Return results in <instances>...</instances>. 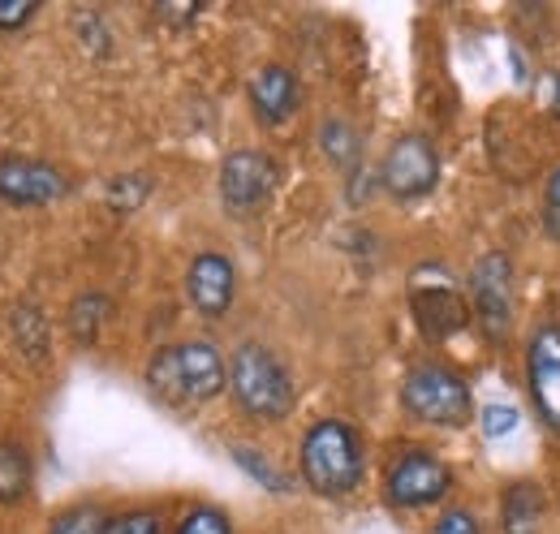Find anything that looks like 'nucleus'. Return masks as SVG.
Instances as JSON below:
<instances>
[{"label":"nucleus","mask_w":560,"mask_h":534,"mask_svg":"<svg viewBox=\"0 0 560 534\" xmlns=\"http://www.w3.org/2000/svg\"><path fill=\"white\" fill-rule=\"evenodd\" d=\"M410 311H415V324L427 340H448L475 320L470 298L457 289L448 267L440 264H422L410 271Z\"/></svg>","instance_id":"obj_5"},{"label":"nucleus","mask_w":560,"mask_h":534,"mask_svg":"<svg viewBox=\"0 0 560 534\" xmlns=\"http://www.w3.org/2000/svg\"><path fill=\"white\" fill-rule=\"evenodd\" d=\"M70 195V182L61 169L31 160V155H4L0 160V199L13 207H44Z\"/></svg>","instance_id":"obj_11"},{"label":"nucleus","mask_w":560,"mask_h":534,"mask_svg":"<svg viewBox=\"0 0 560 534\" xmlns=\"http://www.w3.org/2000/svg\"><path fill=\"white\" fill-rule=\"evenodd\" d=\"M380 182L393 199H422L440 182V151L427 134H401L380 164Z\"/></svg>","instance_id":"obj_9"},{"label":"nucleus","mask_w":560,"mask_h":534,"mask_svg":"<svg viewBox=\"0 0 560 534\" xmlns=\"http://www.w3.org/2000/svg\"><path fill=\"white\" fill-rule=\"evenodd\" d=\"M108 311H113V302L104 298V293H82V298H73L70 306V336L78 345H95L100 340V328L108 324Z\"/></svg>","instance_id":"obj_16"},{"label":"nucleus","mask_w":560,"mask_h":534,"mask_svg":"<svg viewBox=\"0 0 560 534\" xmlns=\"http://www.w3.org/2000/svg\"><path fill=\"white\" fill-rule=\"evenodd\" d=\"M155 13H160V18H168V22H190V18L199 13V4H195V0H164Z\"/></svg>","instance_id":"obj_26"},{"label":"nucleus","mask_w":560,"mask_h":534,"mask_svg":"<svg viewBox=\"0 0 560 534\" xmlns=\"http://www.w3.org/2000/svg\"><path fill=\"white\" fill-rule=\"evenodd\" d=\"M233 457H237V462H242V466L250 469V474H255V478H264V483H268V487H272V491H284V487H280V474L272 466H268V462H259V457H250V449H237V453H233Z\"/></svg>","instance_id":"obj_25"},{"label":"nucleus","mask_w":560,"mask_h":534,"mask_svg":"<svg viewBox=\"0 0 560 534\" xmlns=\"http://www.w3.org/2000/svg\"><path fill=\"white\" fill-rule=\"evenodd\" d=\"M526 388L539 422L560 431V324H544L526 345Z\"/></svg>","instance_id":"obj_10"},{"label":"nucleus","mask_w":560,"mask_h":534,"mask_svg":"<svg viewBox=\"0 0 560 534\" xmlns=\"http://www.w3.org/2000/svg\"><path fill=\"white\" fill-rule=\"evenodd\" d=\"M151 195V182L142 177V173H121V177H113L108 182V190H104V199L113 211H121V216H130V211H139L142 202Z\"/></svg>","instance_id":"obj_18"},{"label":"nucleus","mask_w":560,"mask_h":534,"mask_svg":"<svg viewBox=\"0 0 560 534\" xmlns=\"http://www.w3.org/2000/svg\"><path fill=\"white\" fill-rule=\"evenodd\" d=\"M544 526V491L535 483H513L500 500V534H539Z\"/></svg>","instance_id":"obj_14"},{"label":"nucleus","mask_w":560,"mask_h":534,"mask_svg":"<svg viewBox=\"0 0 560 534\" xmlns=\"http://www.w3.org/2000/svg\"><path fill=\"white\" fill-rule=\"evenodd\" d=\"M453 491V469L427 449H406L384 474V496L393 509H427Z\"/></svg>","instance_id":"obj_6"},{"label":"nucleus","mask_w":560,"mask_h":534,"mask_svg":"<svg viewBox=\"0 0 560 534\" xmlns=\"http://www.w3.org/2000/svg\"><path fill=\"white\" fill-rule=\"evenodd\" d=\"M104 531H108V518H104L95 504H78V509H66V513L52 522L48 534H104Z\"/></svg>","instance_id":"obj_20"},{"label":"nucleus","mask_w":560,"mask_h":534,"mask_svg":"<svg viewBox=\"0 0 560 534\" xmlns=\"http://www.w3.org/2000/svg\"><path fill=\"white\" fill-rule=\"evenodd\" d=\"M104 534H164V522L151 509H130V513L108 518V531Z\"/></svg>","instance_id":"obj_22"},{"label":"nucleus","mask_w":560,"mask_h":534,"mask_svg":"<svg viewBox=\"0 0 560 534\" xmlns=\"http://www.w3.org/2000/svg\"><path fill=\"white\" fill-rule=\"evenodd\" d=\"M544 207H557L560 211V164L552 169V177H548V186H544Z\"/></svg>","instance_id":"obj_27"},{"label":"nucleus","mask_w":560,"mask_h":534,"mask_svg":"<svg viewBox=\"0 0 560 534\" xmlns=\"http://www.w3.org/2000/svg\"><path fill=\"white\" fill-rule=\"evenodd\" d=\"M544 229H548V237L560 242V211L557 207H544Z\"/></svg>","instance_id":"obj_28"},{"label":"nucleus","mask_w":560,"mask_h":534,"mask_svg":"<svg viewBox=\"0 0 560 534\" xmlns=\"http://www.w3.org/2000/svg\"><path fill=\"white\" fill-rule=\"evenodd\" d=\"M173 534H233V526H229V518H224L220 509L199 504V509H190V513L177 522V531Z\"/></svg>","instance_id":"obj_21"},{"label":"nucleus","mask_w":560,"mask_h":534,"mask_svg":"<svg viewBox=\"0 0 560 534\" xmlns=\"http://www.w3.org/2000/svg\"><path fill=\"white\" fill-rule=\"evenodd\" d=\"M298 100H302V91H298L293 69L264 66L250 78V108L264 126H284L298 113Z\"/></svg>","instance_id":"obj_13"},{"label":"nucleus","mask_w":560,"mask_h":534,"mask_svg":"<svg viewBox=\"0 0 560 534\" xmlns=\"http://www.w3.org/2000/svg\"><path fill=\"white\" fill-rule=\"evenodd\" d=\"M31 491V457L22 444L0 440V504H18Z\"/></svg>","instance_id":"obj_15"},{"label":"nucleus","mask_w":560,"mask_h":534,"mask_svg":"<svg viewBox=\"0 0 560 534\" xmlns=\"http://www.w3.org/2000/svg\"><path fill=\"white\" fill-rule=\"evenodd\" d=\"M431 534H483V531H479V518L470 509H444L440 522L431 526Z\"/></svg>","instance_id":"obj_23"},{"label":"nucleus","mask_w":560,"mask_h":534,"mask_svg":"<svg viewBox=\"0 0 560 534\" xmlns=\"http://www.w3.org/2000/svg\"><path fill=\"white\" fill-rule=\"evenodd\" d=\"M229 393L242 414L259 422H280L293 409V375L284 371V362L268 345L246 340L229 358Z\"/></svg>","instance_id":"obj_3"},{"label":"nucleus","mask_w":560,"mask_h":534,"mask_svg":"<svg viewBox=\"0 0 560 534\" xmlns=\"http://www.w3.org/2000/svg\"><path fill=\"white\" fill-rule=\"evenodd\" d=\"M186 298L203 320H224L233 298H237V271L224 255L203 251L195 255V264L186 271Z\"/></svg>","instance_id":"obj_12"},{"label":"nucleus","mask_w":560,"mask_h":534,"mask_svg":"<svg viewBox=\"0 0 560 534\" xmlns=\"http://www.w3.org/2000/svg\"><path fill=\"white\" fill-rule=\"evenodd\" d=\"M466 298H470V315L483 328L488 340H500L513 324V264L504 251H488L479 264L470 267L466 280Z\"/></svg>","instance_id":"obj_7"},{"label":"nucleus","mask_w":560,"mask_h":534,"mask_svg":"<svg viewBox=\"0 0 560 534\" xmlns=\"http://www.w3.org/2000/svg\"><path fill=\"white\" fill-rule=\"evenodd\" d=\"M401 405L410 418H419L427 427H466L475 418L470 384L444 362L410 367L401 380Z\"/></svg>","instance_id":"obj_4"},{"label":"nucleus","mask_w":560,"mask_h":534,"mask_svg":"<svg viewBox=\"0 0 560 534\" xmlns=\"http://www.w3.org/2000/svg\"><path fill=\"white\" fill-rule=\"evenodd\" d=\"M39 13V0H0V31H18Z\"/></svg>","instance_id":"obj_24"},{"label":"nucleus","mask_w":560,"mask_h":534,"mask_svg":"<svg viewBox=\"0 0 560 534\" xmlns=\"http://www.w3.org/2000/svg\"><path fill=\"white\" fill-rule=\"evenodd\" d=\"M319 147H324V155L332 160V164H341V169H350L353 160H358V134L346 126V121H328L324 130H319Z\"/></svg>","instance_id":"obj_19"},{"label":"nucleus","mask_w":560,"mask_h":534,"mask_svg":"<svg viewBox=\"0 0 560 534\" xmlns=\"http://www.w3.org/2000/svg\"><path fill=\"white\" fill-rule=\"evenodd\" d=\"M13 336H18V345H22V353L26 358H44L48 349H52V336H48V320L35 311V306H18L13 311Z\"/></svg>","instance_id":"obj_17"},{"label":"nucleus","mask_w":560,"mask_h":534,"mask_svg":"<svg viewBox=\"0 0 560 534\" xmlns=\"http://www.w3.org/2000/svg\"><path fill=\"white\" fill-rule=\"evenodd\" d=\"M280 169L268 151H233L220 164V202L229 216H255L277 195Z\"/></svg>","instance_id":"obj_8"},{"label":"nucleus","mask_w":560,"mask_h":534,"mask_svg":"<svg viewBox=\"0 0 560 534\" xmlns=\"http://www.w3.org/2000/svg\"><path fill=\"white\" fill-rule=\"evenodd\" d=\"M298 469H302V483L315 496H328V500L350 496L362 483V440H358V431L341 418H319L302 436Z\"/></svg>","instance_id":"obj_2"},{"label":"nucleus","mask_w":560,"mask_h":534,"mask_svg":"<svg viewBox=\"0 0 560 534\" xmlns=\"http://www.w3.org/2000/svg\"><path fill=\"white\" fill-rule=\"evenodd\" d=\"M142 380L155 400L173 409H195L229 388V367L211 340H177L151 353Z\"/></svg>","instance_id":"obj_1"}]
</instances>
